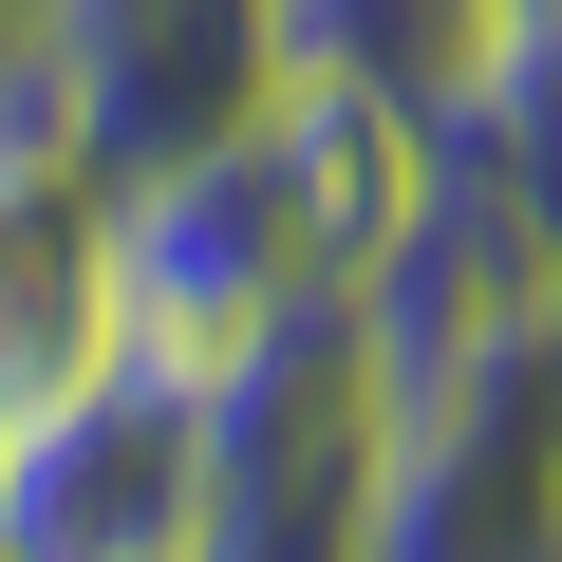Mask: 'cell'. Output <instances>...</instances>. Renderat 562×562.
Returning <instances> with one entry per match:
<instances>
[{"label":"cell","instance_id":"obj_1","mask_svg":"<svg viewBox=\"0 0 562 562\" xmlns=\"http://www.w3.org/2000/svg\"><path fill=\"white\" fill-rule=\"evenodd\" d=\"M394 225H413V113L338 94V76H281L244 132H206L150 188H113V338L244 357L301 301H357Z\"/></svg>","mask_w":562,"mask_h":562},{"label":"cell","instance_id":"obj_2","mask_svg":"<svg viewBox=\"0 0 562 562\" xmlns=\"http://www.w3.org/2000/svg\"><path fill=\"white\" fill-rule=\"evenodd\" d=\"M375 543L357 562H562V301L375 357Z\"/></svg>","mask_w":562,"mask_h":562},{"label":"cell","instance_id":"obj_3","mask_svg":"<svg viewBox=\"0 0 562 562\" xmlns=\"http://www.w3.org/2000/svg\"><path fill=\"white\" fill-rule=\"evenodd\" d=\"M206 487H225L206 357L113 338L20 450H0V543L20 562H206Z\"/></svg>","mask_w":562,"mask_h":562},{"label":"cell","instance_id":"obj_4","mask_svg":"<svg viewBox=\"0 0 562 562\" xmlns=\"http://www.w3.org/2000/svg\"><path fill=\"white\" fill-rule=\"evenodd\" d=\"M38 94L94 188H150L281 94V0H38Z\"/></svg>","mask_w":562,"mask_h":562},{"label":"cell","instance_id":"obj_5","mask_svg":"<svg viewBox=\"0 0 562 562\" xmlns=\"http://www.w3.org/2000/svg\"><path fill=\"white\" fill-rule=\"evenodd\" d=\"M113 357V188L57 150L38 57L0 76V450Z\"/></svg>","mask_w":562,"mask_h":562},{"label":"cell","instance_id":"obj_6","mask_svg":"<svg viewBox=\"0 0 562 562\" xmlns=\"http://www.w3.org/2000/svg\"><path fill=\"white\" fill-rule=\"evenodd\" d=\"M506 38V0H281V76H338L394 113H450Z\"/></svg>","mask_w":562,"mask_h":562},{"label":"cell","instance_id":"obj_7","mask_svg":"<svg viewBox=\"0 0 562 562\" xmlns=\"http://www.w3.org/2000/svg\"><path fill=\"white\" fill-rule=\"evenodd\" d=\"M0 562H20V543H0Z\"/></svg>","mask_w":562,"mask_h":562}]
</instances>
